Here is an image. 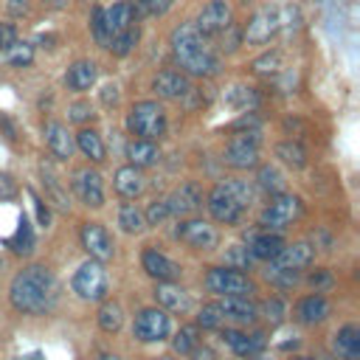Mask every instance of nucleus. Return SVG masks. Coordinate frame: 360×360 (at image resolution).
Listing matches in <instances>:
<instances>
[{
	"instance_id": "1",
	"label": "nucleus",
	"mask_w": 360,
	"mask_h": 360,
	"mask_svg": "<svg viewBox=\"0 0 360 360\" xmlns=\"http://www.w3.org/2000/svg\"><path fill=\"white\" fill-rule=\"evenodd\" d=\"M8 298L14 304V309L20 312H31V315H42L51 312L59 301V281L56 276L42 267V264H31L22 267L8 287Z\"/></svg>"
},
{
	"instance_id": "2",
	"label": "nucleus",
	"mask_w": 360,
	"mask_h": 360,
	"mask_svg": "<svg viewBox=\"0 0 360 360\" xmlns=\"http://www.w3.org/2000/svg\"><path fill=\"white\" fill-rule=\"evenodd\" d=\"M169 45H172L174 62L180 65V70L186 76H214L219 70V59L211 51L208 37H202L194 28V22H180L172 31Z\"/></svg>"
},
{
	"instance_id": "3",
	"label": "nucleus",
	"mask_w": 360,
	"mask_h": 360,
	"mask_svg": "<svg viewBox=\"0 0 360 360\" xmlns=\"http://www.w3.org/2000/svg\"><path fill=\"white\" fill-rule=\"evenodd\" d=\"M253 202V188L245 180H219L208 197H205V208L208 214L222 222V225H233L242 219L245 208Z\"/></svg>"
},
{
	"instance_id": "4",
	"label": "nucleus",
	"mask_w": 360,
	"mask_h": 360,
	"mask_svg": "<svg viewBox=\"0 0 360 360\" xmlns=\"http://www.w3.org/2000/svg\"><path fill=\"white\" fill-rule=\"evenodd\" d=\"M127 129L132 138H146V141H158L160 135H166V110L160 101H135L127 112Z\"/></svg>"
},
{
	"instance_id": "5",
	"label": "nucleus",
	"mask_w": 360,
	"mask_h": 360,
	"mask_svg": "<svg viewBox=\"0 0 360 360\" xmlns=\"http://www.w3.org/2000/svg\"><path fill=\"white\" fill-rule=\"evenodd\" d=\"M222 160L231 169H236V172H245V169L259 166V132L256 129H248V132L231 135Z\"/></svg>"
},
{
	"instance_id": "6",
	"label": "nucleus",
	"mask_w": 360,
	"mask_h": 360,
	"mask_svg": "<svg viewBox=\"0 0 360 360\" xmlns=\"http://www.w3.org/2000/svg\"><path fill=\"white\" fill-rule=\"evenodd\" d=\"M301 217V200L295 194H273L270 202L264 205V211L259 214V222L267 228V231H284L287 225H292V219Z\"/></svg>"
},
{
	"instance_id": "7",
	"label": "nucleus",
	"mask_w": 360,
	"mask_h": 360,
	"mask_svg": "<svg viewBox=\"0 0 360 360\" xmlns=\"http://www.w3.org/2000/svg\"><path fill=\"white\" fill-rule=\"evenodd\" d=\"M73 292L84 301H101L107 295V273L98 259H87L76 273H73Z\"/></svg>"
},
{
	"instance_id": "8",
	"label": "nucleus",
	"mask_w": 360,
	"mask_h": 360,
	"mask_svg": "<svg viewBox=\"0 0 360 360\" xmlns=\"http://www.w3.org/2000/svg\"><path fill=\"white\" fill-rule=\"evenodd\" d=\"M231 22H233V8H231L228 0H208L197 11V17H194V28L202 37H208V39L211 37H219Z\"/></svg>"
},
{
	"instance_id": "9",
	"label": "nucleus",
	"mask_w": 360,
	"mask_h": 360,
	"mask_svg": "<svg viewBox=\"0 0 360 360\" xmlns=\"http://www.w3.org/2000/svg\"><path fill=\"white\" fill-rule=\"evenodd\" d=\"M205 287L217 295H250L256 290L245 273L231 270V267H211L205 276Z\"/></svg>"
},
{
	"instance_id": "10",
	"label": "nucleus",
	"mask_w": 360,
	"mask_h": 360,
	"mask_svg": "<svg viewBox=\"0 0 360 360\" xmlns=\"http://www.w3.org/2000/svg\"><path fill=\"white\" fill-rule=\"evenodd\" d=\"M278 28H281V14H278V8L264 6V8H259V11L248 20V25H245V31H242V39H245L248 45H264V42H270V39L278 34Z\"/></svg>"
},
{
	"instance_id": "11",
	"label": "nucleus",
	"mask_w": 360,
	"mask_h": 360,
	"mask_svg": "<svg viewBox=\"0 0 360 360\" xmlns=\"http://www.w3.org/2000/svg\"><path fill=\"white\" fill-rule=\"evenodd\" d=\"M132 335L143 343H155V340H163L169 335V315L166 309L160 307H149V309H141L135 315V323H132Z\"/></svg>"
},
{
	"instance_id": "12",
	"label": "nucleus",
	"mask_w": 360,
	"mask_h": 360,
	"mask_svg": "<svg viewBox=\"0 0 360 360\" xmlns=\"http://www.w3.org/2000/svg\"><path fill=\"white\" fill-rule=\"evenodd\" d=\"M135 25V6L132 0H118L110 8H101V28H104V48L110 45V39L127 28Z\"/></svg>"
},
{
	"instance_id": "13",
	"label": "nucleus",
	"mask_w": 360,
	"mask_h": 360,
	"mask_svg": "<svg viewBox=\"0 0 360 360\" xmlns=\"http://www.w3.org/2000/svg\"><path fill=\"white\" fill-rule=\"evenodd\" d=\"M174 233H177L180 242H186L188 248H197V250H211V248H217V242H219L217 228L208 225L205 219H183Z\"/></svg>"
},
{
	"instance_id": "14",
	"label": "nucleus",
	"mask_w": 360,
	"mask_h": 360,
	"mask_svg": "<svg viewBox=\"0 0 360 360\" xmlns=\"http://www.w3.org/2000/svg\"><path fill=\"white\" fill-rule=\"evenodd\" d=\"M73 191H76V197L84 205H93V208L104 205V183H101V174L96 169H90V166H84V169H79L73 174Z\"/></svg>"
},
{
	"instance_id": "15",
	"label": "nucleus",
	"mask_w": 360,
	"mask_h": 360,
	"mask_svg": "<svg viewBox=\"0 0 360 360\" xmlns=\"http://www.w3.org/2000/svg\"><path fill=\"white\" fill-rule=\"evenodd\" d=\"M166 205H169V214H172V217L194 214V211L202 205V191H200L197 183H180V186L166 197Z\"/></svg>"
},
{
	"instance_id": "16",
	"label": "nucleus",
	"mask_w": 360,
	"mask_h": 360,
	"mask_svg": "<svg viewBox=\"0 0 360 360\" xmlns=\"http://www.w3.org/2000/svg\"><path fill=\"white\" fill-rule=\"evenodd\" d=\"M82 248L90 253V259H98V262L112 256V239H110L107 228L98 225V222H84L82 225Z\"/></svg>"
},
{
	"instance_id": "17",
	"label": "nucleus",
	"mask_w": 360,
	"mask_h": 360,
	"mask_svg": "<svg viewBox=\"0 0 360 360\" xmlns=\"http://www.w3.org/2000/svg\"><path fill=\"white\" fill-rule=\"evenodd\" d=\"M152 90L160 96V98H183L188 90H191V82L183 70H174V68H166L160 70L155 79H152Z\"/></svg>"
},
{
	"instance_id": "18",
	"label": "nucleus",
	"mask_w": 360,
	"mask_h": 360,
	"mask_svg": "<svg viewBox=\"0 0 360 360\" xmlns=\"http://www.w3.org/2000/svg\"><path fill=\"white\" fill-rule=\"evenodd\" d=\"M45 143H48V149H51L53 158H59V160H70L73 158V149H76L73 135L59 121H48L45 124Z\"/></svg>"
},
{
	"instance_id": "19",
	"label": "nucleus",
	"mask_w": 360,
	"mask_h": 360,
	"mask_svg": "<svg viewBox=\"0 0 360 360\" xmlns=\"http://www.w3.org/2000/svg\"><path fill=\"white\" fill-rule=\"evenodd\" d=\"M141 264H143V270H146L155 281H174L177 273H180V267H177L169 256H163L160 250H155V248H146V250H143Z\"/></svg>"
},
{
	"instance_id": "20",
	"label": "nucleus",
	"mask_w": 360,
	"mask_h": 360,
	"mask_svg": "<svg viewBox=\"0 0 360 360\" xmlns=\"http://www.w3.org/2000/svg\"><path fill=\"white\" fill-rule=\"evenodd\" d=\"M98 79V65L90 62V59H79L68 68L65 73V84L73 90V93H87Z\"/></svg>"
},
{
	"instance_id": "21",
	"label": "nucleus",
	"mask_w": 360,
	"mask_h": 360,
	"mask_svg": "<svg viewBox=\"0 0 360 360\" xmlns=\"http://www.w3.org/2000/svg\"><path fill=\"white\" fill-rule=\"evenodd\" d=\"M312 262V248L307 245V242H295V245H284L273 259H270V264L273 267H284V270H301V267H307Z\"/></svg>"
},
{
	"instance_id": "22",
	"label": "nucleus",
	"mask_w": 360,
	"mask_h": 360,
	"mask_svg": "<svg viewBox=\"0 0 360 360\" xmlns=\"http://www.w3.org/2000/svg\"><path fill=\"white\" fill-rule=\"evenodd\" d=\"M217 304H219L222 315L236 321V323H253L256 315H259V309L250 301V295H222V301H217Z\"/></svg>"
},
{
	"instance_id": "23",
	"label": "nucleus",
	"mask_w": 360,
	"mask_h": 360,
	"mask_svg": "<svg viewBox=\"0 0 360 360\" xmlns=\"http://www.w3.org/2000/svg\"><path fill=\"white\" fill-rule=\"evenodd\" d=\"M112 186H115V191L121 194V197H127V200H135L143 188H146V177H143V172L138 169V166H132V163H127V166H121L118 172H115V180H112Z\"/></svg>"
},
{
	"instance_id": "24",
	"label": "nucleus",
	"mask_w": 360,
	"mask_h": 360,
	"mask_svg": "<svg viewBox=\"0 0 360 360\" xmlns=\"http://www.w3.org/2000/svg\"><path fill=\"white\" fill-rule=\"evenodd\" d=\"M222 338L231 346V352L239 354V357H253V354H262V349H264V335L262 332L245 335V332H236V329H225Z\"/></svg>"
},
{
	"instance_id": "25",
	"label": "nucleus",
	"mask_w": 360,
	"mask_h": 360,
	"mask_svg": "<svg viewBox=\"0 0 360 360\" xmlns=\"http://www.w3.org/2000/svg\"><path fill=\"white\" fill-rule=\"evenodd\" d=\"M155 301L160 304V309H172V312H186L191 307V298L186 290L174 287L172 281H158L155 287Z\"/></svg>"
},
{
	"instance_id": "26",
	"label": "nucleus",
	"mask_w": 360,
	"mask_h": 360,
	"mask_svg": "<svg viewBox=\"0 0 360 360\" xmlns=\"http://www.w3.org/2000/svg\"><path fill=\"white\" fill-rule=\"evenodd\" d=\"M127 158L132 166L138 169H146V166H155L160 160V149L155 141H146V138H132L127 143Z\"/></svg>"
},
{
	"instance_id": "27",
	"label": "nucleus",
	"mask_w": 360,
	"mask_h": 360,
	"mask_svg": "<svg viewBox=\"0 0 360 360\" xmlns=\"http://www.w3.org/2000/svg\"><path fill=\"white\" fill-rule=\"evenodd\" d=\"M295 318H298L301 323H321V321L329 318V301H326L323 295L312 292V295H307V298L298 301Z\"/></svg>"
},
{
	"instance_id": "28",
	"label": "nucleus",
	"mask_w": 360,
	"mask_h": 360,
	"mask_svg": "<svg viewBox=\"0 0 360 360\" xmlns=\"http://www.w3.org/2000/svg\"><path fill=\"white\" fill-rule=\"evenodd\" d=\"M332 349H335V354H338L340 360H360V329H357L354 323L343 326V329L335 335Z\"/></svg>"
},
{
	"instance_id": "29",
	"label": "nucleus",
	"mask_w": 360,
	"mask_h": 360,
	"mask_svg": "<svg viewBox=\"0 0 360 360\" xmlns=\"http://www.w3.org/2000/svg\"><path fill=\"white\" fill-rule=\"evenodd\" d=\"M281 248H284V239L278 233H270V231L267 233H253L250 242H248V253L253 259H262V262H270Z\"/></svg>"
},
{
	"instance_id": "30",
	"label": "nucleus",
	"mask_w": 360,
	"mask_h": 360,
	"mask_svg": "<svg viewBox=\"0 0 360 360\" xmlns=\"http://www.w3.org/2000/svg\"><path fill=\"white\" fill-rule=\"evenodd\" d=\"M73 143H76V149L84 155V158H90L93 163H101L104 160V155H107V149H104V141H101V135L96 132V129H79L76 135H73Z\"/></svg>"
},
{
	"instance_id": "31",
	"label": "nucleus",
	"mask_w": 360,
	"mask_h": 360,
	"mask_svg": "<svg viewBox=\"0 0 360 360\" xmlns=\"http://www.w3.org/2000/svg\"><path fill=\"white\" fill-rule=\"evenodd\" d=\"M39 172H42V183H45V197L56 205V208H62V211H68V194H65V188H62V180H59V174L48 166V163H42L39 166Z\"/></svg>"
},
{
	"instance_id": "32",
	"label": "nucleus",
	"mask_w": 360,
	"mask_h": 360,
	"mask_svg": "<svg viewBox=\"0 0 360 360\" xmlns=\"http://www.w3.org/2000/svg\"><path fill=\"white\" fill-rule=\"evenodd\" d=\"M276 158L284 163V166H290V169H304L307 166V149L298 143V141H281V143H276Z\"/></svg>"
},
{
	"instance_id": "33",
	"label": "nucleus",
	"mask_w": 360,
	"mask_h": 360,
	"mask_svg": "<svg viewBox=\"0 0 360 360\" xmlns=\"http://www.w3.org/2000/svg\"><path fill=\"white\" fill-rule=\"evenodd\" d=\"M17 256H28L31 250H34V231H31V225H28V217L22 214L20 217V222H17V233L6 242Z\"/></svg>"
},
{
	"instance_id": "34",
	"label": "nucleus",
	"mask_w": 360,
	"mask_h": 360,
	"mask_svg": "<svg viewBox=\"0 0 360 360\" xmlns=\"http://www.w3.org/2000/svg\"><path fill=\"white\" fill-rule=\"evenodd\" d=\"M124 323V309L118 301H104L101 309H98V326L104 332H118Z\"/></svg>"
},
{
	"instance_id": "35",
	"label": "nucleus",
	"mask_w": 360,
	"mask_h": 360,
	"mask_svg": "<svg viewBox=\"0 0 360 360\" xmlns=\"http://www.w3.org/2000/svg\"><path fill=\"white\" fill-rule=\"evenodd\" d=\"M256 186L262 191H267L270 197L273 194H281L284 191V174L276 169V166H262L259 174H256Z\"/></svg>"
},
{
	"instance_id": "36",
	"label": "nucleus",
	"mask_w": 360,
	"mask_h": 360,
	"mask_svg": "<svg viewBox=\"0 0 360 360\" xmlns=\"http://www.w3.org/2000/svg\"><path fill=\"white\" fill-rule=\"evenodd\" d=\"M118 225H121V231H127V233H138V231H143V228H146L143 211H141L138 205H132V202L121 205V211H118Z\"/></svg>"
},
{
	"instance_id": "37",
	"label": "nucleus",
	"mask_w": 360,
	"mask_h": 360,
	"mask_svg": "<svg viewBox=\"0 0 360 360\" xmlns=\"http://www.w3.org/2000/svg\"><path fill=\"white\" fill-rule=\"evenodd\" d=\"M138 37H141V31H138V25H132V28H127V31L115 34V37L110 39L107 51H110V53H115V56H127V53H132V48L138 45Z\"/></svg>"
},
{
	"instance_id": "38",
	"label": "nucleus",
	"mask_w": 360,
	"mask_h": 360,
	"mask_svg": "<svg viewBox=\"0 0 360 360\" xmlns=\"http://www.w3.org/2000/svg\"><path fill=\"white\" fill-rule=\"evenodd\" d=\"M6 62L8 65H14V68H25V65H31L34 62V45L31 42H14V45H8L6 51Z\"/></svg>"
},
{
	"instance_id": "39",
	"label": "nucleus",
	"mask_w": 360,
	"mask_h": 360,
	"mask_svg": "<svg viewBox=\"0 0 360 360\" xmlns=\"http://www.w3.org/2000/svg\"><path fill=\"white\" fill-rule=\"evenodd\" d=\"M278 68H281V53L278 51H264L262 56H256L250 62V70L259 73V76H273V73H278Z\"/></svg>"
},
{
	"instance_id": "40",
	"label": "nucleus",
	"mask_w": 360,
	"mask_h": 360,
	"mask_svg": "<svg viewBox=\"0 0 360 360\" xmlns=\"http://www.w3.org/2000/svg\"><path fill=\"white\" fill-rule=\"evenodd\" d=\"M222 321H225V315H222L219 304H205V307L197 312V326H202V329H219Z\"/></svg>"
},
{
	"instance_id": "41",
	"label": "nucleus",
	"mask_w": 360,
	"mask_h": 360,
	"mask_svg": "<svg viewBox=\"0 0 360 360\" xmlns=\"http://www.w3.org/2000/svg\"><path fill=\"white\" fill-rule=\"evenodd\" d=\"M194 346H197V326H180L174 340H172V349L177 354H188Z\"/></svg>"
},
{
	"instance_id": "42",
	"label": "nucleus",
	"mask_w": 360,
	"mask_h": 360,
	"mask_svg": "<svg viewBox=\"0 0 360 360\" xmlns=\"http://www.w3.org/2000/svg\"><path fill=\"white\" fill-rule=\"evenodd\" d=\"M132 6H135V11H141L146 17H163L174 6V0H135Z\"/></svg>"
},
{
	"instance_id": "43",
	"label": "nucleus",
	"mask_w": 360,
	"mask_h": 360,
	"mask_svg": "<svg viewBox=\"0 0 360 360\" xmlns=\"http://www.w3.org/2000/svg\"><path fill=\"white\" fill-rule=\"evenodd\" d=\"M166 217H172V214H169L166 200H152V202H149V208H146V214H143L146 225H160Z\"/></svg>"
},
{
	"instance_id": "44",
	"label": "nucleus",
	"mask_w": 360,
	"mask_h": 360,
	"mask_svg": "<svg viewBox=\"0 0 360 360\" xmlns=\"http://www.w3.org/2000/svg\"><path fill=\"white\" fill-rule=\"evenodd\" d=\"M256 309L264 312V318L273 321V323H278V321L284 318V304H281L278 298H267V301H262V307H256Z\"/></svg>"
},
{
	"instance_id": "45",
	"label": "nucleus",
	"mask_w": 360,
	"mask_h": 360,
	"mask_svg": "<svg viewBox=\"0 0 360 360\" xmlns=\"http://www.w3.org/2000/svg\"><path fill=\"white\" fill-rule=\"evenodd\" d=\"M267 278H270L273 284H281V287H290V284H295V278H298V273H295V270H284V267H273V264H270V270H267Z\"/></svg>"
},
{
	"instance_id": "46",
	"label": "nucleus",
	"mask_w": 360,
	"mask_h": 360,
	"mask_svg": "<svg viewBox=\"0 0 360 360\" xmlns=\"http://www.w3.org/2000/svg\"><path fill=\"white\" fill-rule=\"evenodd\" d=\"M231 101H233L239 110H248V107L256 104V93H253V87H233Z\"/></svg>"
},
{
	"instance_id": "47",
	"label": "nucleus",
	"mask_w": 360,
	"mask_h": 360,
	"mask_svg": "<svg viewBox=\"0 0 360 360\" xmlns=\"http://www.w3.org/2000/svg\"><path fill=\"white\" fill-rule=\"evenodd\" d=\"M68 112H70V121H87V118H93V107H90V101H76V104H70L68 107Z\"/></svg>"
},
{
	"instance_id": "48",
	"label": "nucleus",
	"mask_w": 360,
	"mask_h": 360,
	"mask_svg": "<svg viewBox=\"0 0 360 360\" xmlns=\"http://www.w3.org/2000/svg\"><path fill=\"white\" fill-rule=\"evenodd\" d=\"M14 42H17V28H14V22L0 20V53H3L8 45H14Z\"/></svg>"
},
{
	"instance_id": "49",
	"label": "nucleus",
	"mask_w": 360,
	"mask_h": 360,
	"mask_svg": "<svg viewBox=\"0 0 360 360\" xmlns=\"http://www.w3.org/2000/svg\"><path fill=\"white\" fill-rule=\"evenodd\" d=\"M6 11H8L11 17H22V14L31 11V3H28V0H6Z\"/></svg>"
},
{
	"instance_id": "50",
	"label": "nucleus",
	"mask_w": 360,
	"mask_h": 360,
	"mask_svg": "<svg viewBox=\"0 0 360 360\" xmlns=\"http://www.w3.org/2000/svg\"><path fill=\"white\" fill-rule=\"evenodd\" d=\"M14 194H17V183L11 180V174H0V197L11 200Z\"/></svg>"
},
{
	"instance_id": "51",
	"label": "nucleus",
	"mask_w": 360,
	"mask_h": 360,
	"mask_svg": "<svg viewBox=\"0 0 360 360\" xmlns=\"http://www.w3.org/2000/svg\"><path fill=\"white\" fill-rule=\"evenodd\" d=\"M188 357H191V360H217L214 349H211V346H205V343H202V346L197 343V346L188 352Z\"/></svg>"
},
{
	"instance_id": "52",
	"label": "nucleus",
	"mask_w": 360,
	"mask_h": 360,
	"mask_svg": "<svg viewBox=\"0 0 360 360\" xmlns=\"http://www.w3.org/2000/svg\"><path fill=\"white\" fill-rule=\"evenodd\" d=\"M231 259L239 264V267H248V262H250V253H248V248H245V253L239 250V245L236 248H231Z\"/></svg>"
},
{
	"instance_id": "53",
	"label": "nucleus",
	"mask_w": 360,
	"mask_h": 360,
	"mask_svg": "<svg viewBox=\"0 0 360 360\" xmlns=\"http://www.w3.org/2000/svg\"><path fill=\"white\" fill-rule=\"evenodd\" d=\"M34 202H37V217H39V225H48V222H51V211H48V205H45L42 200H37V197H34Z\"/></svg>"
},
{
	"instance_id": "54",
	"label": "nucleus",
	"mask_w": 360,
	"mask_h": 360,
	"mask_svg": "<svg viewBox=\"0 0 360 360\" xmlns=\"http://www.w3.org/2000/svg\"><path fill=\"white\" fill-rule=\"evenodd\" d=\"M101 96H104V104H115V101H118V87H115V84H107Z\"/></svg>"
},
{
	"instance_id": "55",
	"label": "nucleus",
	"mask_w": 360,
	"mask_h": 360,
	"mask_svg": "<svg viewBox=\"0 0 360 360\" xmlns=\"http://www.w3.org/2000/svg\"><path fill=\"white\" fill-rule=\"evenodd\" d=\"M14 360H42V354H39V352H28V354H20V357H14Z\"/></svg>"
},
{
	"instance_id": "56",
	"label": "nucleus",
	"mask_w": 360,
	"mask_h": 360,
	"mask_svg": "<svg viewBox=\"0 0 360 360\" xmlns=\"http://www.w3.org/2000/svg\"><path fill=\"white\" fill-rule=\"evenodd\" d=\"M96 360H121V357H115V354H101V357H96Z\"/></svg>"
},
{
	"instance_id": "57",
	"label": "nucleus",
	"mask_w": 360,
	"mask_h": 360,
	"mask_svg": "<svg viewBox=\"0 0 360 360\" xmlns=\"http://www.w3.org/2000/svg\"><path fill=\"white\" fill-rule=\"evenodd\" d=\"M250 360H267V357H262V354H253V357H250Z\"/></svg>"
},
{
	"instance_id": "58",
	"label": "nucleus",
	"mask_w": 360,
	"mask_h": 360,
	"mask_svg": "<svg viewBox=\"0 0 360 360\" xmlns=\"http://www.w3.org/2000/svg\"><path fill=\"white\" fill-rule=\"evenodd\" d=\"M158 360H174V357H169V354H163V357H158Z\"/></svg>"
},
{
	"instance_id": "59",
	"label": "nucleus",
	"mask_w": 360,
	"mask_h": 360,
	"mask_svg": "<svg viewBox=\"0 0 360 360\" xmlns=\"http://www.w3.org/2000/svg\"><path fill=\"white\" fill-rule=\"evenodd\" d=\"M292 360H312V357H292Z\"/></svg>"
}]
</instances>
